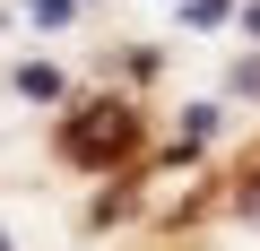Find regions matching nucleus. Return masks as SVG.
<instances>
[{
	"label": "nucleus",
	"instance_id": "7ed1b4c3",
	"mask_svg": "<svg viewBox=\"0 0 260 251\" xmlns=\"http://www.w3.org/2000/svg\"><path fill=\"white\" fill-rule=\"evenodd\" d=\"M174 18H182V26H217V18H225V0H182Z\"/></svg>",
	"mask_w": 260,
	"mask_h": 251
},
{
	"label": "nucleus",
	"instance_id": "f03ea898",
	"mask_svg": "<svg viewBox=\"0 0 260 251\" xmlns=\"http://www.w3.org/2000/svg\"><path fill=\"white\" fill-rule=\"evenodd\" d=\"M18 95H35V104H44V95H61V69H44V61H26V69H18Z\"/></svg>",
	"mask_w": 260,
	"mask_h": 251
},
{
	"label": "nucleus",
	"instance_id": "f257e3e1",
	"mask_svg": "<svg viewBox=\"0 0 260 251\" xmlns=\"http://www.w3.org/2000/svg\"><path fill=\"white\" fill-rule=\"evenodd\" d=\"M130 139H139V130H130L121 104H87V113L70 121V156H78V165H121Z\"/></svg>",
	"mask_w": 260,
	"mask_h": 251
},
{
	"label": "nucleus",
	"instance_id": "20e7f679",
	"mask_svg": "<svg viewBox=\"0 0 260 251\" xmlns=\"http://www.w3.org/2000/svg\"><path fill=\"white\" fill-rule=\"evenodd\" d=\"M26 18H44V26H61V18H70V0H35Z\"/></svg>",
	"mask_w": 260,
	"mask_h": 251
},
{
	"label": "nucleus",
	"instance_id": "39448f33",
	"mask_svg": "<svg viewBox=\"0 0 260 251\" xmlns=\"http://www.w3.org/2000/svg\"><path fill=\"white\" fill-rule=\"evenodd\" d=\"M234 87H243V95H260V61H243V69H234Z\"/></svg>",
	"mask_w": 260,
	"mask_h": 251
}]
</instances>
